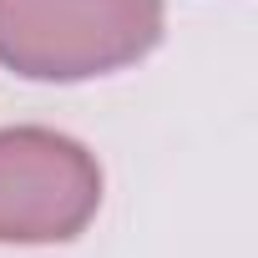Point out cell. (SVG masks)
<instances>
[{
    "label": "cell",
    "mask_w": 258,
    "mask_h": 258,
    "mask_svg": "<svg viewBox=\"0 0 258 258\" xmlns=\"http://www.w3.org/2000/svg\"><path fill=\"white\" fill-rule=\"evenodd\" d=\"M162 41V0H0V66L26 81H91Z\"/></svg>",
    "instance_id": "cell-1"
},
{
    "label": "cell",
    "mask_w": 258,
    "mask_h": 258,
    "mask_svg": "<svg viewBox=\"0 0 258 258\" xmlns=\"http://www.w3.org/2000/svg\"><path fill=\"white\" fill-rule=\"evenodd\" d=\"M101 208L96 157L51 126L0 132V243H66Z\"/></svg>",
    "instance_id": "cell-2"
}]
</instances>
